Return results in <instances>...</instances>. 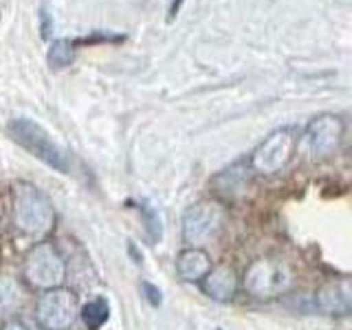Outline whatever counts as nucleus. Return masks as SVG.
Returning <instances> with one entry per match:
<instances>
[{"mask_svg":"<svg viewBox=\"0 0 352 330\" xmlns=\"http://www.w3.org/2000/svg\"><path fill=\"white\" fill-rule=\"evenodd\" d=\"M9 137L14 139L20 148H25L29 154H33L49 168L58 170L60 174L73 172V157L69 150H64L60 143H55L53 137L44 130L40 124H36L29 117H16L7 126Z\"/></svg>","mask_w":352,"mask_h":330,"instance_id":"f257e3e1","label":"nucleus"},{"mask_svg":"<svg viewBox=\"0 0 352 330\" xmlns=\"http://www.w3.org/2000/svg\"><path fill=\"white\" fill-rule=\"evenodd\" d=\"M14 220L20 231H25L27 236L40 238L49 234L53 227V205L42 194L38 187L29 183H20L14 190Z\"/></svg>","mask_w":352,"mask_h":330,"instance_id":"f03ea898","label":"nucleus"},{"mask_svg":"<svg viewBox=\"0 0 352 330\" xmlns=\"http://www.w3.org/2000/svg\"><path fill=\"white\" fill-rule=\"evenodd\" d=\"M295 284V275L291 267L282 260L260 258L249 264L245 273V291L256 300H275L289 293Z\"/></svg>","mask_w":352,"mask_h":330,"instance_id":"7ed1b4c3","label":"nucleus"},{"mask_svg":"<svg viewBox=\"0 0 352 330\" xmlns=\"http://www.w3.org/2000/svg\"><path fill=\"white\" fill-rule=\"evenodd\" d=\"M297 141H300V135H297L295 128H280L271 132V135L253 150L251 161H249L251 170L258 174L282 172L295 157Z\"/></svg>","mask_w":352,"mask_h":330,"instance_id":"20e7f679","label":"nucleus"},{"mask_svg":"<svg viewBox=\"0 0 352 330\" xmlns=\"http://www.w3.org/2000/svg\"><path fill=\"white\" fill-rule=\"evenodd\" d=\"M22 271H25V278L31 286L44 291L58 289L66 278V264L58 249L49 245V242L36 245L27 253L25 269Z\"/></svg>","mask_w":352,"mask_h":330,"instance_id":"39448f33","label":"nucleus"},{"mask_svg":"<svg viewBox=\"0 0 352 330\" xmlns=\"http://www.w3.org/2000/svg\"><path fill=\"white\" fill-rule=\"evenodd\" d=\"M225 225V209L214 201L196 203L183 216V242L190 247H201L218 238Z\"/></svg>","mask_w":352,"mask_h":330,"instance_id":"423d86ee","label":"nucleus"},{"mask_svg":"<svg viewBox=\"0 0 352 330\" xmlns=\"http://www.w3.org/2000/svg\"><path fill=\"white\" fill-rule=\"evenodd\" d=\"M77 317V300L66 289H51L38 300V322L47 330L71 328Z\"/></svg>","mask_w":352,"mask_h":330,"instance_id":"0eeeda50","label":"nucleus"},{"mask_svg":"<svg viewBox=\"0 0 352 330\" xmlns=\"http://www.w3.org/2000/svg\"><path fill=\"white\" fill-rule=\"evenodd\" d=\"M344 139V121L335 115H319L306 128V141L315 159H328L339 150Z\"/></svg>","mask_w":352,"mask_h":330,"instance_id":"6e6552de","label":"nucleus"},{"mask_svg":"<svg viewBox=\"0 0 352 330\" xmlns=\"http://www.w3.org/2000/svg\"><path fill=\"white\" fill-rule=\"evenodd\" d=\"M317 306L328 315H348L352 308V289L348 278L324 284L317 291Z\"/></svg>","mask_w":352,"mask_h":330,"instance_id":"1a4fd4ad","label":"nucleus"},{"mask_svg":"<svg viewBox=\"0 0 352 330\" xmlns=\"http://www.w3.org/2000/svg\"><path fill=\"white\" fill-rule=\"evenodd\" d=\"M205 293L216 302H229L238 293V273L234 267L220 264L203 278Z\"/></svg>","mask_w":352,"mask_h":330,"instance_id":"9d476101","label":"nucleus"},{"mask_svg":"<svg viewBox=\"0 0 352 330\" xmlns=\"http://www.w3.org/2000/svg\"><path fill=\"white\" fill-rule=\"evenodd\" d=\"M212 271V258L201 247L185 249L176 260V273L183 282H198Z\"/></svg>","mask_w":352,"mask_h":330,"instance_id":"9b49d317","label":"nucleus"},{"mask_svg":"<svg viewBox=\"0 0 352 330\" xmlns=\"http://www.w3.org/2000/svg\"><path fill=\"white\" fill-rule=\"evenodd\" d=\"M73 58H75V42L64 38L51 42V47L47 51V62L53 71H62L66 66H71Z\"/></svg>","mask_w":352,"mask_h":330,"instance_id":"f8f14e48","label":"nucleus"},{"mask_svg":"<svg viewBox=\"0 0 352 330\" xmlns=\"http://www.w3.org/2000/svg\"><path fill=\"white\" fill-rule=\"evenodd\" d=\"M110 317V306L104 297H95L82 308V319L88 330H99Z\"/></svg>","mask_w":352,"mask_h":330,"instance_id":"ddd939ff","label":"nucleus"},{"mask_svg":"<svg viewBox=\"0 0 352 330\" xmlns=\"http://www.w3.org/2000/svg\"><path fill=\"white\" fill-rule=\"evenodd\" d=\"M20 297L22 291L14 278H7V275H0V317L14 313L20 306Z\"/></svg>","mask_w":352,"mask_h":330,"instance_id":"4468645a","label":"nucleus"},{"mask_svg":"<svg viewBox=\"0 0 352 330\" xmlns=\"http://www.w3.org/2000/svg\"><path fill=\"white\" fill-rule=\"evenodd\" d=\"M141 216H143V220H146L148 238H150V242L154 245V242L161 240V218H159V214L154 212L150 205H143L141 207Z\"/></svg>","mask_w":352,"mask_h":330,"instance_id":"2eb2a0df","label":"nucleus"},{"mask_svg":"<svg viewBox=\"0 0 352 330\" xmlns=\"http://www.w3.org/2000/svg\"><path fill=\"white\" fill-rule=\"evenodd\" d=\"M53 27H55V22H53V14L47 9V7H40V31H42V38L44 40H49L53 36Z\"/></svg>","mask_w":352,"mask_h":330,"instance_id":"dca6fc26","label":"nucleus"},{"mask_svg":"<svg viewBox=\"0 0 352 330\" xmlns=\"http://www.w3.org/2000/svg\"><path fill=\"white\" fill-rule=\"evenodd\" d=\"M143 293H146L148 302L152 306H159L161 304V291L157 289V286H152L150 282H143Z\"/></svg>","mask_w":352,"mask_h":330,"instance_id":"f3484780","label":"nucleus"},{"mask_svg":"<svg viewBox=\"0 0 352 330\" xmlns=\"http://www.w3.org/2000/svg\"><path fill=\"white\" fill-rule=\"evenodd\" d=\"M3 330H38V326L31 322V319H14L9 322Z\"/></svg>","mask_w":352,"mask_h":330,"instance_id":"a211bd4d","label":"nucleus"},{"mask_svg":"<svg viewBox=\"0 0 352 330\" xmlns=\"http://www.w3.org/2000/svg\"><path fill=\"white\" fill-rule=\"evenodd\" d=\"M183 3H185V0H174V3H172V7H170V22L174 20L176 14H179V9H181Z\"/></svg>","mask_w":352,"mask_h":330,"instance_id":"6ab92c4d","label":"nucleus"},{"mask_svg":"<svg viewBox=\"0 0 352 330\" xmlns=\"http://www.w3.org/2000/svg\"><path fill=\"white\" fill-rule=\"evenodd\" d=\"M0 218H3V201H0Z\"/></svg>","mask_w":352,"mask_h":330,"instance_id":"aec40b11","label":"nucleus"}]
</instances>
